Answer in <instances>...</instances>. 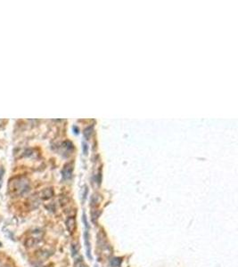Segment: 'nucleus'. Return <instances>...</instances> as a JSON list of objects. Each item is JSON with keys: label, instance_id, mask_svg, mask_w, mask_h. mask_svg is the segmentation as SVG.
I'll list each match as a JSON object with an SVG mask.
<instances>
[{"label": "nucleus", "instance_id": "nucleus-8", "mask_svg": "<svg viewBox=\"0 0 238 267\" xmlns=\"http://www.w3.org/2000/svg\"><path fill=\"white\" fill-rule=\"evenodd\" d=\"M2 267H10L9 265H4V266H2Z\"/></svg>", "mask_w": 238, "mask_h": 267}, {"label": "nucleus", "instance_id": "nucleus-9", "mask_svg": "<svg viewBox=\"0 0 238 267\" xmlns=\"http://www.w3.org/2000/svg\"><path fill=\"white\" fill-rule=\"evenodd\" d=\"M95 267H97V266H95Z\"/></svg>", "mask_w": 238, "mask_h": 267}, {"label": "nucleus", "instance_id": "nucleus-5", "mask_svg": "<svg viewBox=\"0 0 238 267\" xmlns=\"http://www.w3.org/2000/svg\"><path fill=\"white\" fill-rule=\"evenodd\" d=\"M75 267H88V266L86 265L85 263H84L82 258H79L75 262Z\"/></svg>", "mask_w": 238, "mask_h": 267}, {"label": "nucleus", "instance_id": "nucleus-2", "mask_svg": "<svg viewBox=\"0 0 238 267\" xmlns=\"http://www.w3.org/2000/svg\"><path fill=\"white\" fill-rule=\"evenodd\" d=\"M72 168L69 166H66L64 167V169L63 171V176L65 180H68L72 177Z\"/></svg>", "mask_w": 238, "mask_h": 267}, {"label": "nucleus", "instance_id": "nucleus-7", "mask_svg": "<svg viewBox=\"0 0 238 267\" xmlns=\"http://www.w3.org/2000/svg\"><path fill=\"white\" fill-rule=\"evenodd\" d=\"M72 256H75L77 254V252H78V247L76 245H72Z\"/></svg>", "mask_w": 238, "mask_h": 267}, {"label": "nucleus", "instance_id": "nucleus-3", "mask_svg": "<svg viewBox=\"0 0 238 267\" xmlns=\"http://www.w3.org/2000/svg\"><path fill=\"white\" fill-rule=\"evenodd\" d=\"M53 194H54V192L51 189H47L42 192V198H43L44 200H48L53 196Z\"/></svg>", "mask_w": 238, "mask_h": 267}, {"label": "nucleus", "instance_id": "nucleus-1", "mask_svg": "<svg viewBox=\"0 0 238 267\" xmlns=\"http://www.w3.org/2000/svg\"><path fill=\"white\" fill-rule=\"evenodd\" d=\"M66 228L70 233H72L76 227V220L74 217H69L66 220Z\"/></svg>", "mask_w": 238, "mask_h": 267}, {"label": "nucleus", "instance_id": "nucleus-4", "mask_svg": "<svg viewBox=\"0 0 238 267\" xmlns=\"http://www.w3.org/2000/svg\"><path fill=\"white\" fill-rule=\"evenodd\" d=\"M37 243V239L35 238H29L27 239L25 241V246L26 247H33Z\"/></svg>", "mask_w": 238, "mask_h": 267}, {"label": "nucleus", "instance_id": "nucleus-6", "mask_svg": "<svg viewBox=\"0 0 238 267\" xmlns=\"http://www.w3.org/2000/svg\"><path fill=\"white\" fill-rule=\"evenodd\" d=\"M4 174H5V170H4V168H0V188H1L2 184H3V177H4Z\"/></svg>", "mask_w": 238, "mask_h": 267}]
</instances>
